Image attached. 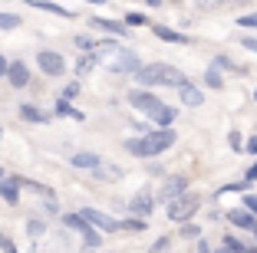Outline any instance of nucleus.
Returning a JSON list of instances; mask_svg holds the SVG:
<instances>
[{
    "label": "nucleus",
    "instance_id": "obj_1",
    "mask_svg": "<svg viewBox=\"0 0 257 253\" xmlns=\"http://www.w3.org/2000/svg\"><path fill=\"white\" fill-rule=\"evenodd\" d=\"M175 145V132L172 128H152V132H145V135H139V138H128L125 142V151L128 155H139V158H155V155H162V151H168Z\"/></svg>",
    "mask_w": 257,
    "mask_h": 253
},
{
    "label": "nucleus",
    "instance_id": "obj_2",
    "mask_svg": "<svg viewBox=\"0 0 257 253\" xmlns=\"http://www.w3.org/2000/svg\"><path fill=\"white\" fill-rule=\"evenodd\" d=\"M136 79H139V86H182V82H188V76L182 73L178 66H172V63H142L139 66V73H136Z\"/></svg>",
    "mask_w": 257,
    "mask_h": 253
},
{
    "label": "nucleus",
    "instance_id": "obj_3",
    "mask_svg": "<svg viewBox=\"0 0 257 253\" xmlns=\"http://www.w3.org/2000/svg\"><path fill=\"white\" fill-rule=\"evenodd\" d=\"M198 207H201V197L198 194H178L175 201H168V217H172L175 223H185V220H191V217L198 214Z\"/></svg>",
    "mask_w": 257,
    "mask_h": 253
},
{
    "label": "nucleus",
    "instance_id": "obj_4",
    "mask_svg": "<svg viewBox=\"0 0 257 253\" xmlns=\"http://www.w3.org/2000/svg\"><path fill=\"white\" fill-rule=\"evenodd\" d=\"M128 105L139 109V112H145L149 119H155V115L165 109V102H162L159 96H152V92H149V86H145V89H132V92H128Z\"/></svg>",
    "mask_w": 257,
    "mask_h": 253
},
{
    "label": "nucleus",
    "instance_id": "obj_5",
    "mask_svg": "<svg viewBox=\"0 0 257 253\" xmlns=\"http://www.w3.org/2000/svg\"><path fill=\"white\" fill-rule=\"evenodd\" d=\"M63 223H66V227H73V230H79V233H83V240H86V246H89V250L102 246V237H99L96 223H92V220H86L83 214H66V217H63Z\"/></svg>",
    "mask_w": 257,
    "mask_h": 253
},
{
    "label": "nucleus",
    "instance_id": "obj_6",
    "mask_svg": "<svg viewBox=\"0 0 257 253\" xmlns=\"http://www.w3.org/2000/svg\"><path fill=\"white\" fill-rule=\"evenodd\" d=\"M139 66H142V63H139V56L132 50H119L112 60H109V69H112V73H139Z\"/></svg>",
    "mask_w": 257,
    "mask_h": 253
},
{
    "label": "nucleus",
    "instance_id": "obj_7",
    "mask_svg": "<svg viewBox=\"0 0 257 253\" xmlns=\"http://www.w3.org/2000/svg\"><path fill=\"white\" fill-rule=\"evenodd\" d=\"M37 66L43 69L46 76H60L63 69H66V63H63L60 53H53V50H40V53H37Z\"/></svg>",
    "mask_w": 257,
    "mask_h": 253
},
{
    "label": "nucleus",
    "instance_id": "obj_8",
    "mask_svg": "<svg viewBox=\"0 0 257 253\" xmlns=\"http://www.w3.org/2000/svg\"><path fill=\"white\" fill-rule=\"evenodd\" d=\"M188 191V178H182V174H175V178H168V181H162V187H159V197L162 201H175L178 194H185Z\"/></svg>",
    "mask_w": 257,
    "mask_h": 253
},
{
    "label": "nucleus",
    "instance_id": "obj_9",
    "mask_svg": "<svg viewBox=\"0 0 257 253\" xmlns=\"http://www.w3.org/2000/svg\"><path fill=\"white\" fill-rule=\"evenodd\" d=\"M152 207H155V197H152V191H139L132 201H128V214L136 217H149Z\"/></svg>",
    "mask_w": 257,
    "mask_h": 253
},
{
    "label": "nucleus",
    "instance_id": "obj_10",
    "mask_svg": "<svg viewBox=\"0 0 257 253\" xmlns=\"http://www.w3.org/2000/svg\"><path fill=\"white\" fill-rule=\"evenodd\" d=\"M7 82L14 86V89L30 86V66H27V63H10L7 66Z\"/></svg>",
    "mask_w": 257,
    "mask_h": 253
},
{
    "label": "nucleus",
    "instance_id": "obj_11",
    "mask_svg": "<svg viewBox=\"0 0 257 253\" xmlns=\"http://www.w3.org/2000/svg\"><path fill=\"white\" fill-rule=\"evenodd\" d=\"M83 217L92 220L99 230H119V220H112L109 214H102V210H96V207H83Z\"/></svg>",
    "mask_w": 257,
    "mask_h": 253
},
{
    "label": "nucleus",
    "instance_id": "obj_12",
    "mask_svg": "<svg viewBox=\"0 0 257 253\" xmlns=\"http://www.w3.org/2000/svg\"><path fill=\"white\" fill-rule=\"evenodd\" d=\"M227 220L234 223V227H241V230H257V214L254 210H227Z\"/></svg>",
    "mask_w": 257,
    "mask_h": 253
},
{
    "label": "nucleus",
    "instance_id": "obj_13",
    "mask_svg": "<svg viewBox=\"0 0 257 253\" xmlns=\"http://www.w3.org/2000/svg\"><path fill=\"white\" fill-rule=\"evenodd\" d=\"M20 178H0V197L7 204H17L20 201Z\"/></svg>",
    "mask_w": 257,
    "mask_h": 253
},
{
    "label": "nucleus",
    "instance_id": "obj_14",
    "mask_svg": "<svg viewBox=\"0 0 257 253\" xmlns=\"http://www.w3.org/2000/svg\"><path fill=\"white\" fill-rule=\"evenodd\" d=\"M92 27L96 30H106V33H112V37H128V23H115V20H102V17H92Z\"/></svg>",
    "mask_w": 257,
    "mask_h": 253
},
{
    "label": "nucleus",
    "instance_id": "obj_15",
    "mask_svg": "<svg viewBox=\"0 0 257 253\" xmlns=\"http://www.w3.org/2000/svg\"><path fill=\"white\" fill-rule=\"evenodd\" d=\"M178 96H182V102L188 105V109H198V105L204 102L201 89H195V86H191V82H182V86H178Z\"/></svg>",
    "mask_w": 257,
    "mask_h": 253
},
{
    "label": "nucleus",
    "instance_id": "obj_16",
    "mask_svg": "<svg viewBox=\"0 0 257 253\" xmlns=\"http://www.w3.org/2000/svg\"><path fill=\"white\" fill-rule=\"evenodd\" d=\"M152 33H155V37L159 40H165V43H188V37H185V33H178V30H168V27H162V23H152Z\"/></svg>",
    "mask_w": 257,
    "mask_h": 253
},
{
    "label": "nucleus",
    "instance_id": "obj_17",
    "mask_svg": "<svg viewBox=\"0 0 257 253\" xmlns=\"http://www.w3.org/2000/svg\"><path fill=\"white\" fill-rule=\"evenodd\" d=\"M69 164H73V168H89V171H96V168H99V155H92V151H79V155L69 158Z\"/></svg>",
    "mask_w": 257,
    "mask_h": 253
},
{
    "label": "nucleus",
    "instance_id": "obj_18",
    "mask_svg": "<svg viewBox=\"0 0 257 253\" xmlns=\"http://www.w3.org/2000/svg\"><path fill=\"white\" fill-rule=\"evenodd\" d=\"M30 7H37V10H46V14H56V17H73V10H66V7H60V4H50V0H27Z\"/></svg>",
    "mask_w": 257,
    "mask_h": 253
},
{
    "label": "nucleus",
    "instance_id": "obj_19",
    "mask_svg": "<svg viewBox=\"0 0 257 253\" xmlns=\"http://www.w3.org/2000/svg\"><path fill=\"white\" fill-rule=\"evenodd\" d=\"M92 53H96V56H99L102 63H109V60L115 56V53H119V46H115L112 40H106V43H96V50H92Z\"/></svg>",
    "mask_w": 257,
    "mask_h": 253
},
{
    "label": "nucleus",
    "instance_id": "obj_20",
    "mask_svg": "<svg viewBox=\"0 0 257 253\" xmlns=\"http://www.w3.org/2000/svg\"><path fill=\"white\" fill-rule=\"evenodd\" d=\"M96 60H99L96 53H89V56H79V63H76V76H83V79H86V76L92 73V66H96Z\"/></svg>",
    "mask_w": 257,
    "mask_h": 253
},
{
    "label": "nucleus",
    "instance_id": "obj_21",
    "mask_svg": "<svg viewBox=\"0 0 257 253\" xmlns=\"http://www.w3.org/2000/svg\"><path fill=\"white\" fill-rule=\"evenodd\" d=\"M119 230H125V233H142L145 230V217H136V214H132V220H119Z\"/></svg>",
    "mask_w": 257,
    "mask_h": 253
},
{
    "label": "nucleus",
    "instance_id": "obj_22",
    "mask_svg": "<svg viewBox=\"0 0 257 253\" xmlns=\"http://www.w3.org/2000/svg\"><path fill=\"white\" fill-rule=\"evenodd\" d=\"M56 115H69V119H76V122H83V119H86L83 112H76L73 105H69V99H60V102H56Z\"/></svg>",
    "mask_w": 257,
    "mask_h": 253
},
{
    "label": "nucleus",
    "instance_id": "obj_23",
    "mask_svg": "<svg viewBox=\"0 0 257 253\" xmlns=\"http://www.w3.org/2000/svg\"><path fill=\"white\" fill-rule=\"evenodd\" d=\"M20 115L27 122H46V112H40L37 105H20Z\"/></svg>",
    "mask_w": 257,
    "mask_h": 253
},
{
    "label": "nucleus",
    "instance_id": "obj_24",
    "mask_svg": "<svg viewBox=\"0 0 257 253\" xmlns=\"http://www.w3.org/2000/svg\"><path fill=\"white\" fill-rule=\"evenodd\" d=\"M204 82L211 86V89H224V79H221V66H211L204 73Z\"/></svg>",
    "mask_w": 257,
    "mask_h": 253
},
{
    "label": "nucleus",
    "instance_id": "obj_25",
    "mask_svg": "<svg viewBox=\"0 0 257 253\" xmlns=\"http://www.w3.org/2000/svg\"><path fill=\"white\" fill-rule=\"evenodd\" d=\"M152 122H155V125H162V128H165V125H172V122H175V109H172V105H165V109H162V112H159V115H155Z\"/></svg>",
    "mask_w": 257,
    "mask_h": 253
},
{
    "label": "nucleus",
    "instance_id": "obj_26",
    "mask_svg": "<svg viewBox=\"0 0 257 253\" xmlns=\"http://www.w3.org/2000/svg\"><path fill=\"white\" fill-rule=\"evenodd\" d=\"M250 184H254V181H247V178H244V181H231V184L218 187V194H231V191H247Z\"/></svg>",
    "mask_w": 257,
    "mask_h": 253
},
{
    "label": "nucleus",
    "instance_id": "obj_27",
    "mask_svg": "<svg viewBox=\"0 0 257 253\" xmlns=\"http://www.w3.org/2000/svg\"><path fill=\"white\" fill-rule=\"evenodd\" d=\"M221 250H231V253H244V250H247V246H244V243H241V240H237V237H224V240H221Z\"/></svg>",
    "mask_w": 257,
    "mask_h": 253
},
{
    "label": "nucleus",
    "instance_id": "obj_28",
    "mask_svg": "<svg viewBox=\"0 0 257 253\" xmlns=\"http://www.w3.org/2000/svg\"><path fill=\"white\" fill-rule=\"evenodd\" d=\"M17 27H20L17 14H0V30H17Z\"/></svg>",
    "mask_w": 257,
    "mask_h": 253
},
{
    "label": "nucleus",
    "instance_id": "obj_29",
    "mask_svg": "<svg viewBox=\"0 0 257 253\" xmlns=\"http://www.w3.org/2000/svg\"><path fill=\"white\" fill-rule=\"evenodd\" d=\"M178 233H182L185 240H198V233H201V227H198V223H188V220H185V223H182V230H178Z\"/></svg>",
    "mask_w": 257,
    "mask_h": 253
},
{
    "label": "nucleus",
    "instance_id": "obj_30",
    "mask_svg": "<svg viewBox=\"0 0 257 253\" xmlns=\"http://www.w3.org/2000/svg\"><path fill=\"white\" fill-rule=\"evenodd\" d=\"M237 23H241V27H247V30H257V10H254V14H244Z\"/></svg>",
    "mask_w": 257,
    "mask_h": 253
},
{
    "label": "nucleus",
    "instance_id": "obj_31",
    "mask_svg": "<svg viewBox=\"0 0 257 253\" xmlns=\"http://www.w3.org/2000/svg\"><path fill=\"white\" fill-rule=\"evenodd\" d=\"M125 23H128V27H145L149 20H145L142 14H125Z\"/></svg>",
    "mask_w": 257,
    "mask_h": 253
},
{
    "label": "nucleus",
    "instance_id": "obj_32",
    "mask_svg": "<svg viewBox=\"0 0 257 253\" xmlns=\"http://www.w3.org/2000/svg\"><path fill=\"white\" fill-rule=\"evenodd\" d=\"M224 4H237V0H201V7L214 10V7H224Z\"/></svg>",
    "mask_w": 257,
    "mask_h": 253
},
{
    "label": "nucleus",
    "instance_id": "obj_33",
    "mask_svg": "<svg viewBox=\"0 0 257 253\" xmlns=\"http://www.w3.org/2000/svg\"><path fill=\"white\" fill-rule=\"evenodd\" d=\"M76 46H79V50H89V53L96 50V43H92L89 37H76Z\"/></svg>",
    "mask_w": 257,
    "mask_h": 253
},
{
    "label": "nucleus",
    "instance_id": "obj_34",
    "mask_svg": "<svg viewBox=\"0 0 257 253\" xmlns=\"http://www.w3.org/2000/svg\"><path fill=\"white\" fill-rule=\"evenodd\" d=\"M27 230H30V237H40V233H43V220H30Z\"/></svg>",
    "mask_w": 257,
    "mask_h": 253
},
{
    "label": "nucleus",
    "instance_id": "obj_35",
    "mask_svg": "<svg viewBox=\"0 0 257 253\" xmlns=\"http://www.w3.org/2000/svg\"><path fill=\"white\" fill-rule=\"evenodd\" d=\"M244 207H247V210H254V214H257V194H247V197H244Z\"/></svg>",
    "mask_w": 257,
    "mask_h": 253
},
{
    "label": "nucleus",
    "instance_id": "obj_36",
    "mask_svg": "<svg viewBox=\"0 0 257 253\" xmlns=\"http://www.w3.org/2000/svg\"><path fill=\"white\" fill-rule=\"evenodd\" d=\"M76 96H79V82H69L66 86V99H76Z\"/></svg>",
    "mask_w": 257,
    "mask_h": 253
},
{
    "label": "nucleus",
    "instance_id": "obj_37",
    "mask_svg": "<svg viewBox=\"0 0 257 253\" xmlns=\"http://www.w3.org/2000/svg\"><path fill=\"white\" fill-rule=\"evenodd\" d=\"M168 243H172V240H168V237H159V240H155V243H152V250H168Z\"/></svg>",
    "mask_w": 257,
    "mask_h": 253
},
{
    "label": "nucleus",
    "instance_id": "obj_38",
    "mask_svg": "<svg viewBox=\"0 0 257 253\" xmlns=\"http://www.w3.org/2000/svg\"><path fill=\"white\" fill-rule=\"evenodd\" d=\"M241 43H244V50H250V53H257V40H254V37H244V40H241Z\"/></svg>",
    "mask_w": 257,
    "mask_h": 253
},
{
    "label": "nucleus",
    "instance_id": "obj_39",
    "mask_svg": "<svg viewBox=\"0 0 257 253\" xmlns=\"http://www.w3.org/2000/svg\"><path fill=\"white\" fill-rule=\"evenodd\" d=\"M227 145H231V148H241V135L231 132V135H227Z\"/></svg>",
    "mask_w": 257,
    "mask_h": 253
},
{
    "label": "nucleus",
    "instance_id": "obj_40",
    "mask_svg": "<svg viewBox=\"0 0 257 253\" xmlns=\"http://www.w3.org/2000/svg\"><path fill=\"white\" fill-rule=\"evenodd\" d=\"M0 250H14V240H10V237H4V233H0Z\"/></svg>",
    "mask_w": 257,
    "mask_h": 253
},
{
    "label": "nucleus",
    "instance_id": "obj_41",
    "mask_svg": "<svg viewBox=\"0 0 257 253\" xmlns=\"http://www.w3.org/2000/svg\"><path fill=\"white\" fill-rule=\"evenodd\" d=\"M244 178H247V181H257V161L247 168V174H244Z\"/></svg>",
    "mask_w": 257,
    "mask_h": 253
},
{
    "label": "nucleus",
    "instance_id": "obj_42",
    "mask_svg": "<svg viewBox=\"0 0 257 253\" xmlns=\"http://www.w3.org/2000/svg\"><path fill=\"white\" fill-rule=\"evenodd\" d=\"M7 66H10V63L4 60V56H0V79H7Z\"/></svg>",
    "mask_w": 257,
    "mask_h": 253
},
{
    "label": "nucleus",
    "instance_id": "obj_43",
    "mask_svg": "<svg viewBox=\"0 0 257 253\" xmlns=\"http://www.w3.org/2000/svg\"><path fill=\"white\" fill-rule=\"evenodd\" d=\"M247 155H257V138H250V142H247Z\"/></svg>",
    "mask_w": 257,
    "mask_h": 253
},
{
    "label": "nucleus",
    "instance_id": "obj_44",
    "mask_svg": "<svg viewBox=\"0 0 257 253\" xmlns=\"http://www.w3.org/2000/svg\"><path fill=\"white\" fill-rule=\"evenodd\" d=\"M145 4H149V7H162V4H165V0H145Z\"/></svg>",
    "mask_w": 257,
    "mask_h": 253
},
{
    "label": "nucleus",
    "instance_id": "obj_45",
    "mask_svg": "<svg viewBox=\"0 0 257 253\" xmlns=\"http://www.w3.org/2000/svg\"><path fill=\"white\" fill-rule=\"evenodd\" d=\"M89 4H106V0H89Z\"/></svg>",
    "mask_w": 257,
    "mask_h": 253
},
{
    "label": "nucleus",
    "instance_id": "obj_46",
    "mask_svg": "<svg viewBox=\"0 0 257 253\" xmlns=\"http://www.w3.org/2000/svg\"><path fill=\"white\" fill-rule=\"evenodd\" d=\"M254 102H257V89H254Z\"/></svg>",
    "mask_w": 257,
    "mask_h": 253
},
{
    "label": "nucleus",
    "instance_id": "obj_47",
    "mask_svg": "<svg viewBox=\"0 0 257 253\" xmlns=\"http://www.w3.org/2000/svg\"><path fill=\"white\" fill-rule=\"evenodd\" d=\"M0 178H4V171H0Z\"/></svg>",
    "mask_w": 257,
    "mask_h": 253
},
{
    "label": "nucleus",
    "instance_id": "obj_48",
    "mask_svg": "<svg viewBox=\"0 0 257 253\" xmlns=\"http://www.w3.org/2000/svg\"><path fill=\"white\" fill-rule=\"evenodd\" d=\"M0 138H4V132H0Z\"/></svg>",
    "mask_w": 257,
    "mask_h": 253
}]
</instances>
